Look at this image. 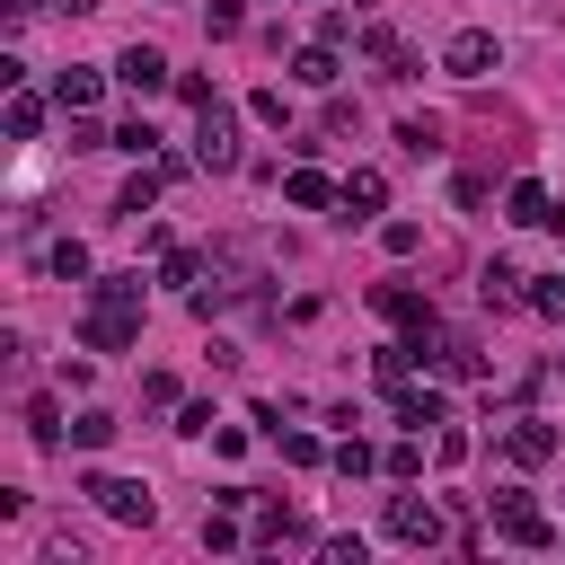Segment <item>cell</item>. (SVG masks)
Wrapping results in <instances>:
<instances>
[{
  "instance_id": "cell-1",
  "label": "cell",
  "mask_w": 565,
  "mask_h": 565,
  "mask_svg": "<svg viewBox=\"0 0 565 565\" xmlns=\"http://www.w3.org/2000/svg\"><path fill=\"white\" fill-rule=\"evenodd\" d=\"M132 335H141V274H106V282H88L79 344H88V353H124Z\"/></svg>"
},
{
  "instance_id": "cell-2",
  "label": "cell",
  "mask_w": 565,
  "mask_h": 565,
  "mask_svg": "<svg viewBox=\"0 0 565 565\" xmlns=\"http://www.w3.org/2000/svg\"><path fill=\"white\" fill-rule=\"evenodd\" d=\"M79 494H97V512L124 521V530H150V521H159V503H150L141 477H106V468H97V477H79Z\"/></svg>"
},
{
  "instance_id": "cell-3",
  "label": "cell",
  "mask_w": 565,
  "mask_h": 565,
  "mask_svg": "<svg viewBox=\"0 0 565 565\" xmlns=\"http://www.w3.org/2000/svg\"><path fill=\"white\" fill-rule=\"evenodd\" d=\"M494 539H512V547H556V521L530 512L521 486H503V494H494Z\"/></svg>"
},
{
  "instance_id": "cell-4",
  "label": "cell",
  "mask_w": 565,
  "mask_h": 565,
  "mask_svg": "<svg viewBox=\"0 0 565 565\" xmlns=\"http://www.w3.org/2000/svg\"><path fill=\"white\" fill-rule=\"evenodd\" d=\"M494 62H503V44H494L486 26H459V35L441 44V71H450V79H486Z\"/></svg>"
},
{
  "instance_id": "cell-5",
  "label": "cell",
  "mask_w": 565,
  "mask_h": 565,
  "mask_svg": "<svg viewBox=\"0 0 565 565\" xmlns=\"http://www.w3.org/2000/svg\"><path fill=\"white\" fill-rule=\"evenodd\" d=\"M203 124H194V159L203 168H238V124H230V106L212 97V106H194Z\"/></svg>"
},
{
  "instance_id": "cell-6",
  "label": "cell",
  "mask_w": 565,
  "mask_h": 565,
  "mask_svg": "<svg viewBox=\"0 0 565 565\" xmlns=\"http://www.w3.org/2000/svg\"><path fill=\"white\" fill-rule=\"evenodd\" d=\"M503 450H512V459H521V468H547V459H556V450H565V433H556V424H547V415H521V424H512V433H503Z\"/></svg>"
},
{
  "instance_id": "cell-7",
  "label": "cell",
  "mask_w": 565,
  "mask_h": 565,
  "mask_svg": "<svg viewBox=\"0 0 565 565\" xmlns=\"http://www.w3.org/2000/svg\"><path fill=\"white\" fill-rule=\"evenodd\" d=\"M388 539H397V547H441V512L415 503V494H397V503H388Z\"/></svg>"
},
{
  "instance_id": "cell-8",
  "label": "cell",
  "mask_w": 565,
  "mask_h": 565,
  "mask_svg": "<svg viewBox=\"0 0 565 565\" xmlns=\"http://www.w3.org/2000/svg\"><path fill=\"white\" fill-rule=\"evenodd\" d=\"M115 79H124L132 97H159V88H168V53H159V44H124V62H115Z\"/></svg>"
},
{
  "instance_id": "cell-9",
  "label": "cell",
  "mask_w": 565,
  "mask_h": 565,
  "mask_svg": "<svg viewBox=\"0 0 565 565\" xmlns=\"http://www.w3.org/2000/svg\"><path fill=\"white\" fill-rule=\"evenodd\" d=\"M282 203H291V212H327V203H344V185H327L318 168H291V177H282Z\"/></svg>"
},
{
  "instance_id": "cell-10",
  "label": "cell",
  "mask_w": 565,
  "mask_h": 565,
  "mask_svg": "<svg viewBox=\"0 0 565 565\" xmlns=\"http://www.w3.org/2000/svg\"><path fill=\"white\" fill-rule=\"evenodd\" d=\"M503 212H512L521 230H547V221H556V203H547V185H539V177H521V185L503 194Z\"/></svg>"
},
{
  "instance_id": "cell-11",
  "label": "cell",
  "mask_w": 565,
  "mask_h": 565,
  "mask_svg": "<svg viewBox=\"0 0 565 565\" xmlns=\"http://www.w3.org/2000/svg\"><path fill=\"white\" fill-rule=\"evenodd\" d=\"M441 415H450V397H441V388H397V424H406V433H433Z\"/></svg>"
},
{
  "instance_id": "cell-12",
  "label": "cell",
  "mask_w": 565,
  "mask_h": 565,
  "mask_svg": "<svg viewBox=\"0 0 565 565\" xmlns=\"http://www.w3.org/2000/svg\"><path fill=\"white\" fill-rule=\"evenodd\" d=\"M291 79H300V88H335V44H327V35L300 44V53H291Z\"/></svg>"
},
{
  "instance_id": "cell-13",
  "label": "cell",
  "mask_w": 565,
  "mask_h": 565,
  "mask_svg": "<svg viewBox=\"0 0 565 565\" xmlns=\"http://www.w3.org/2000/svg\"><path fill=\"white\" fill-rule=\"evenodd\" d=\"M380 203H388V185H380V168H353V177H344V221H371Z\"/></svg>"
},
{
  "instance_id": "cell-14",
  "label": "cell",
  "mask_w": 565,
  "mask_h": 565,
  "mask_svg": "<svg viewBox=\"0 0 565 565\" xmlns=\"http://www.w3.org/2000/svg\"><path fill=\"white\" fill-rule=\"evenodd\" d=\"M477 291H486V309H521V300H530V291H521V274H512L503 256H494V265L477 274Z\"/></svg>"
},
{
  "instance_id": "cell-15",
  "label": "cell",
  "mask_w": 565,
  "mask_h": 565,
  "mask_svg": "<svg viewBox=\"0 0 565 565\" xmlns=\"http://www.w3.org/2000/svg\"><path fill=\"white\" fill-rule=\"evenodd\" d=\"M397 150H406V159H441V124H433V115H406V124H397Z\"/></svg>"
},
{
  "instance_id": "cell-16",
  "label": "cell",
  "mask_w": 565,
  "mask_h": 565,
  "mask_svg": "<svg viewBox=\"0 0 565 565\" xmlns=\"http://www.w3.org/2000/svg\"><path fill=\"white\" fill-rule=\"evenodd\" d=\"M159 185H168V168H141V177H132V185L115 194V212H132V221H141V212L159 203Z\"/></svg>"
},
{
  "instance_id": "cell-17",
  "label": "cell",
  "mask_w": 565,
  "mask_h": 565,
  "mask_svg": "<svg viewBox=\"0 0 565 565\" xmlns=\"http://www.w3.org/2000/svg\"><path fill=\"white\" fill-rule=\"evenodd\" d=\"M53 97H62L71 115H79V106H97V71H62V79H53Z\"/></svg>"
},
{
  "instance_id": "cell-18",
  "label": "cell",
  "mask_w": 565,
  "mask_h": 565,
  "mask_svg": "<svg viewBox=\"0 0 565 565\" xmlns=\"http://www.w3.org/2000/svg\"><path fill=\"white\" fill-rule=\"evenodd\" d=\"M26 433L53 450V441H62V406H53V397H26Z\"/></svg>"
},
{
  "instance_id": "cell-19",
  "label": "cell",
  "mask_w": 565,
  "mask_h": 565,
  "mask_svg": "<svg viewBox=\"0 0 565 565\" xmlns=\"http://www.w3.org/2000/svg\"><path fill=\"white\" fill-rule=\"evenodd\" d=\"M71 441H79V450H106V441H115V415H106V406H88V415L71 424Z\"/></svg>"
},
{
  "instance_id": "cell-20",
  "label": "cell",
  "mask_w": 565,
  "mask_h": 565,
  "mask_svg": "<svg viewBox=\"0 0 565 565\" xmlns=\"http://www.w3.org/2000/svg\"><path fill=\"white\" fill-rule=\"evenodd\" d=\"M274 450H282V459H291V468H318V459H327V450H318V433H291V424H282V433H274Z\"/></svg>"
},
{
  "instance_id": "cell-21",
  "label": "cell",
  "mask_w": 565,
  "mask_h": 565,
  "mask_svg": "<svg viewBox=\"0 0 565 565\" xmlns=\"http://www.w3.org/2000/svg\"><path fill=\"white\" fill-rule=\"evenodd\" d=\"M9 132L35 141V132H44V97H9Z\"/></svg>"
},
{
  "instance_id": "cell-22",
  "label": "cell",
  "mask_w": 565,
  "mask_h": 565,
  "mask_svg": "<svg viewBox=\"0 0 565 565\" xmlns=\"http://www.w3.org/2000/svg\"><path fill=\"white\" fill-rule=\"evenodd\" d=\"M530 309H539V318H565V274H539V282H530Z\"/></svg>"
},
{
  "instance_id": "cell-23",
  "label": "cell",
  "mask_w": 565,
  "mask_h": 565,
  "mask_svg": "<svg viewBox=\"0 0 565 565\" xmlns=\"http://www.w3.org/2000/svg\"><path fill=\"white\" fill-rule=\"evenodd\" d=\"M247 115H256V124H291V97H282V88H256Z\"/></svg>"
},
{
  "instance_id": "cell-24",
  "label": "cell",
  "mask_w": 565,
  "mask_h": 565,
  "mask_svg": "<svg viewBox=\"0 0 565 565\" xmlns=\"http://www.w3.org/2000/svg\"><path fill=\"white\" fill-rule=\"evenodd\" d=\"M53 274H62V282H88V247L62 238V247H53Z\"/></svg>"
},
{
  "instance_id": "cell-25",
  "label": "cell",
  "mask_w": 565,
  "mask_h": 565,
  "mask_svg": "<svg viewBox=\"0 0 565 565\" xmlns=\"http://www.w3.org/2000/svg\"><path fill=\"white\" fill-rule=\"evenodd\" d=\"M327 459H335V477H371V441H335Z\"/></svg>"
},
{
  "instance_id": "cell-26",
  "label": "cell",
  "mask_w": 565,
  "mask_h": 565,
  "mask_svg": "<svg viewBox=\"0 0 565 565\" xmlns=\"http://www.w3.org/2000/svg\"><path fill=\"white\" fill-rule=\"evenodd\" d=\"M115 150H132V159H150V150H159V132H150V124H141V115H132V124H124V132H115Z\"/></svg>"
},
{
  "instance_id": "cell-27",
  "label": "cell",
  "mask_w": 565,
  "mask_h": 565,
  "mask_svg": "<svg viewBox=\"0 0 565 565\" xmlns=\"http://www.w3.org/2000/svg\"><path fill=\"white\" fill-rule=\"evenodd\" d=\"M380 247H388V256H415V247H424V230H415V221H388V230H380Z\"/></svg>"
},
{
  "instance_id": "cell-28",
  "label": "cell",
  "mask_w": 565,
  "mask_h": 565,
  "mask_svg": "<svg viewBox=\"0 0 565 565\" xmlns=\"http://www.w3.org/2000/svg\"><path fill=\"white\" fill-rule=\"evenodd\" d=\"M203 547H238V521H230V503H221V512L203 521Z\"/></svg>"
},
{
  "instance_id": "cell-29",
  "label": "cell",
  "mask_w": 565,
  "mask_h": 565,
  "mask_svg": "<svg viewBox=\"0 0 565 565\" xmlns=\"http://www.w3.org/2000/svg\"><path fill=\"white\" fill-rule=\"evenodd\" d=\"M238 18H247L238 0H212V35H238Z\"/></svg>"
},
{
  "instance_id": "cell-30",
  "label": "cell",
  "mask_w": 565,
  "mask_h": 565,
  "mask_svg": "<svg viewBox=\"0 0 565 565\" xmlns=\"http://www.w3.org/2000/svg\"><path fill=\"white\" fill-rule=\"evenodd\" d=\"M9 9H18V18H26V9H44V0H9Z\"/></svg>"
}]
</instances>
